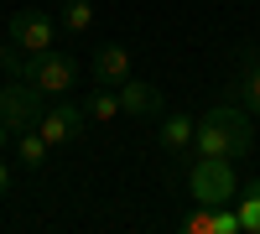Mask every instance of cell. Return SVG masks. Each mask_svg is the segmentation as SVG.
<instances>
[{
	"instance_id": "cell-4",
	"label": "cell",
	"mask_w": 260,
	"mask_h": 234,
	"mask_svg": "<svg viewBox=\"0 0 260 234\" xmlns=\"http://www.w3.org/2000/svg\"><path fill=\"white\" fill-rule=\"evenodd\" d=\"M83 125H89V110L57 94V104H47V115L37 120V130L47 136L52 146H68V141H78V136H83Z\"/></svg>"
},
{
	"instance_id": "cell-12",
	"label": "cell",
	"mask_w": 260,
	"mask_h": 234,
	"mask_svg": "<svg viewBox=\"0 0 260 234\" xmlns=\"http://www.w3.org/2000/svg\"><path fill=\"white\" fill-rule=\"evenodd\" d=\"M234 208H240V219H245V234H260V177L240 187V198H234Z\"/></svg>"
},
{
	"instance_id": "cell-10",
	"label": "cell",
	"mask_w": 260,
	"mask_h": 234,
	"mask_svg": "<svg viewBox=\"0 0 260 234\" xmlns=\"http://www.w3.org/2000/svg\"><path fill=\"white\" fill-rule=\"evenodd\" d=\"M47 151H52V141L42 136L37 125L16 130V156H21V166H42V161H47Z\"/></svg>"
},
{
	"instance_id": "cell-8",
	"label": "cell",
	"mask_w": 260,
	"mask_h": 234,
	"mask_svg": "<svg viewBox=\"0 0 260 234\" xmlns=\"http://www.w3.org/2000/svg\"><path fill=\"white\" fill-rule=\"evenodd\" d=\"M192 141H198V120L192 115H161L156 120V146L167 156H187Z\"/></svg>"
},
{
	"instance_id": "cell-6",
	"label": "cell",
	"mask_w": 260,
	"mask_h": 234,
	"mask_svg": "<svg viewBox=\"0 0 260 234\" xmlns=\"http://www.w3.org/2000/svg\"><path fill=\"white\" fill-rule=\"evenodd\" d=\"M120 110H125V115H141V120H161V115H167V99H161L156 83L130 78V83H120Z\"/></svg>"
},
{
	"instance_id": "cell-1",
	"label": "cell",
	"mask_w": 260,
	"mask_h": 234,
	"mask_svg": "<svg viewBox=\"0 0 260 234\" xmlns=\"http://www.w3.org/2000/svg\"><path fill=\"white\" fill-rule=\"evenodd\" d=\"M250 146H255V125H250V110L240 99L213 104L208 115H198V141H192L198 156H229V161H240V156H250Z\"/></svg>"
},
{
	"instance_id": "cell-3",
	"label": "cell",
	"mask_w": 260,
	"mask_h": 234,
	"mask_svg": "<svg viewBox=\"0 0 260 234\" xmlns=\"http://www.w3.org/2000/svg\"><path fill=\"white\" fill-rule=\"evenodd\" d=\"M42 115H47V89L31 78H16L0 89V120L11 125V130H26V125H37Z\"/></svg>"
},
{
	"instance_id": "cell-11",
	"label": "cell",
	"mask_w": 260,
	"mask_h": 234,
	"mask_svg": "<svg viewBox=\"0 0 260 234\" xmlns=\"http://www.w3.org/2000/svg\"><path fill=\"white\" fill-rule=\"evenodd\" d=\"M182 229H187V234H224V208L198 203L192 214H182Z\"/></svg>"
},
{
	"instance_id": "cell-13",
	"label": "cell",
	"mask_w": 260,
	"mask_h": 234,
	"mask_svg": "<svg viewBox=\"0 0 260 234\" xmlns=\"http://www.w3.org/2000/svg\"><path fill=\"white\" fill-rule=\"evenodd\" d=\"M83 110H89V120H115V115H125V110H120V89H99V83H94V94L83 99Z\"/></svg>"
},
{
	"instance_id": "cell-9",
	"label": "cell",
	"mask_w": 260,
	"mask_h": 234,
	"mask_svg": "<svg viewBox=\"0 0 260 234\" xmlns=\"http://www.w3.org/2000/svg\"><path fill=\"white\" fill-rule=\"evenodd\" d=\"M130 52L120 47V42H104V47L94 52V83L99 89H120V83H130Z\"/></svg>"
},
{
	"instance_id": "cell-2",
	"label": "cell",
	"mask_w": 260,
	"mask_h": 234,
	"mask_svg": "<svg viewBox=\"0 0 260 234\" xmlns=\"http://www.w3.org/2000/svg\"><path fill=\"white\" fill-rule=\"evenodd\" d=\"M187 193L192 203H208V208H224L240 198V177H234V161L229 156H198L187 166Z\"/></svg>"
},
{
	"instance_id": "cell-16",
	"label": "cell",
	"mask_w": 260,
	"mask_h": 234,
	"mask_svg": "<svg viewBox=\"0 0 260 234\" xmlns=\"http://www.w3.org/2000/svg\"><path fill=\"white\" fill-rule=\"evenodd\" d=\"M11 141H16V130H11L6 120H0V156H6V146H11Z\"/></svg>"
},
{
	"instance_id": "cell-7",
	"label": "cell",
	"mask_w": 260,
	"mask_h": 234,
	"mask_svg": "<svg viewBox=\"0 0 260 234\" xmlns=\"http://www.w3.org/2000/svg\"><path fill=\"white\" fill-rule=\"evenodd\" d=\"M229 99H240L250 115H260V52L255 47H240V68H234Z\"/></svg>"
},
{
	"instance_id": "cell-15",
	"label": "cell",
	"mask_w": 260,
	"mask_h": 234,
	"mask_svg": "<svg viewBox=\"0 0 260 234\" xmlns=\"http://www.w3.org/2000/svg\"><path fill=\"white\" fill-rule=\"evenodd\" d=\"M6 198H11V166L0 161V203H6Z\"/></svg>"
},
{
	"instance_id": "cell-14",
	"label": "cell",
	"mask_w": 260,
	"mask_h": 234,
	"mask_svg": "<svg viewBox=\"0 0 260 234\" xmlns=\"http://www.w3.org/2000/svg\"><path fill=\"white\" fill-rule=\"evenodd\" d=\"M62 31H73V37L94 31V6L89 0H62Z\"/></svg>"
},
{
	"instance_id": "cell-5",
	"label": "cell",
	"mask_w": 260,
	"mask_h": 234,
	"mask_svg": "<svg viewBox=\"0 0 260 234\" xmlns=\"http://www.w3.org/2000/svg\"><path fill=\"white\" fill-rule=\"evenodd\" d=\"M6 31H11V42H16L21 52H47L52 42H57V21L47 11H16Z\"/></svg>"
}]
</instances>
